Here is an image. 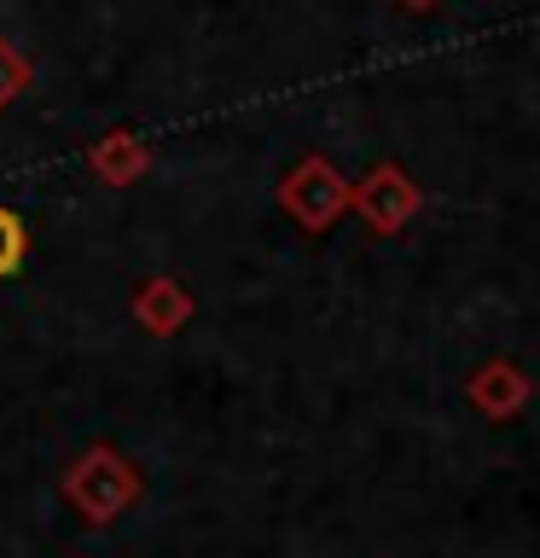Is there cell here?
<instances>
[{"label": "cell", "instance_id": "obj_6", "mask_svg": "<svg viewBox=\"0 0 540 558\" xmlns=\"http://www.w3.org/2000/svg\"><path fill=\"white\" fill-rule=\"evenodd\" d=\"M29 87V64H24V52L0 41V105H12L17 94Z\"/></svg>", "mask_w": 540, "mask_h": 558}, {"label": "cell", "instance_id": "obj_2", "mask_svg": "<svg viewBox=\"0 0 540 558\" xmlns=\"http://www.w3.org/2000/svg\"><path fill=\"white\" fill-rule=\"evenodd\" d=\"M355 204H360V216L372 221L378 233H395V227L418 209V186L401 169H372L366 186H355Z\"/></svg>", "mask_w": 540, "mask_h": 558}, {"label": "cell", "instance_id": "obj_3", "mask_svg": "<svg viewBox=\"0 0 540 558\" xmlns=\"http://www.w3.org/2000/svg\"><path fill=\"white\" fill-rule=\"evenodd\" d=\"M470 396H477V408H488L494 418H505V413H512L523 396H529V378H523L517 366L494 361V366H482V373H477V384H470Z\"/></svg>", "mask_w": 540, "mask_h": 558}, {"label": "cell", "instance_id": "obj_7", "mask_svg": "<svg viewBox=\"0 0 540 558\" xmlns=\"http://www.w3.org/2000/svg\"><path fill=\"white\" fill-rule=\"evenodd\" d=\"M17 262H24V221L12 209H0V279H7Z\"/></svg>", "mask_w": 540, "mask_h": 558}, {"label": "cell", "instance_id": "obj_8", "mask_svg": "<svg viewBox=\"0 0 540 558\" xmlns=\"http://www.w3.org/2000/svg\"><path fill=\"white\" fill-rule=\"evenodd\" d=\"M407 7H418V12H425V7H435V0H407Z\"/></svg>", "mask_w": 540, "mask_h": 558}, {"label": "cell", "instance_id": "obj_5", "mask_svg": "<svg viewBox=\"0 0 540 558\" xmlns=\"http://www.w3.org/2000/svg\"><path fill=\"white\" fill-rule=\"evenodd\" d=\"M139 157H146V151H139L128 134H111V140L94 151V169L105 174V181H128V174L139 169Z\"/></svg>", "mask_w": 540, "mask_h": 558}, {"label": "cell", "instance_id": "obj_1", "mask_svg": "<svg viewBox=\"0 0 540 558\" xmlns=\"http://www.w3.org/2000/svg\"><path fill=\"white\" fill-rule=\"evenodd\" d=\"M348 204V186H343V174L326 163V157H308V163H296V174L285 181V209L303 227H331L338 221V209Z\"/></svg>", "mask_w": 540, "mask_h": 558}, {"label": "cell", "instance_id": "obj_4", "mask_svg": "<svg viewBox=\"0 0 540 558\" xmlns=\"http://www.w3.org/2000/svg\"><path fill=\"white\" fill-rule=\"evenodd\" d=\"M134 308H139V320H146L151 331H174L186 320V291L174 286V279H151V286L139 291Z\"/></svg>", "mask_w": 540, "mask_h": 558}]
</instances>
